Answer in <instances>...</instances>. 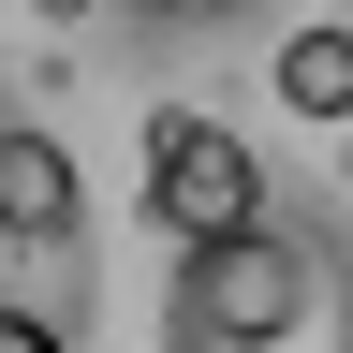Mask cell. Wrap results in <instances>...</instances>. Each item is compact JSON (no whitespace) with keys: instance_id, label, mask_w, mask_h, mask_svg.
I'll use <instances>...</instances> for the list:
<instances>
[{"instance_id":"cell-3","label":"cell","mask_w":353,"mask_h":353,"mask_svg":"<svg viewBox=\"0 0 353 353\" xmlns=\"http://www.w3.org/2000/svg\"><path fill=\"white\" fill-rule=\"evenodd\" d=\"M74 221H88L74 148L30 132V118H0V250H74Z\"/></svg>"},{"instance_id":"cell-5","label":"cell","mask_w":353,"mask_h":353,"mask_svg":"<svg viewBox=\"0 0 353 353\" xmlns=\"http://www.w3.org/2000/svg\"><path fill=\"white\" fill-rule=\"evenodd\" d=\"M0 353H74V339L44 324V309H0Z\"/></svg>"},{"instance_id":"cell-6","label":"cell","mask_w":353,"mask_h":353,"mask_svg":"<svg viewBox=\"0 0 353 353\" xmlns=\"http://www.w3.org/2000/svg\"><path fill=\"white\" fill-rule=\"evenodd\" d=\"M148 15H236V0H148Z\"/></svg>"},{"instance_id":"cell-4","label":"cell","mask_w":353,"mask_h":353,"mask_svg":"<svg viewBox=\"0 0 353 353\" xmlns=\"http://www.w3.org/2000/svg\"><path fill=\"white\" fill-rule=\"evenodd\" d=\"M265 88H280L294 118H353V15H309V30H280Z\"/></svg>"},{"instance_id":"cell-1","label":"cell","mask_w":353,"mask_h":353,"mask_svg":"<svg viewBox=\"0 0 353 353\" xmlns=\"http://www.w3.org/2000/svg\"><path fill=\"white\" fill-rule=\"evenodd\" d=\"M162 353H353V265L294 221H250L221 250H176Z\"/></svg>"},{"instance_id":"cell-7","label":"cell","mask_w":353,"mask_h":353,"mask_svg":"<svg viewBox=\"0 0 353 353\" xmlns=\"http://www.w3.org/2000/svg\"><path fill=\"white\" fill-rule=\"evenodd\" d=\"M0 309H15V294H0Z\"/></svg>"},{"instance_id":"cell-2","label":"cell","mask_w":353,"mask_h":353,"mask_svg":"<svg viewBox=\"0 0 353 353\" xmlns=\"http://www.w3.org/2000/svg\"><path fill=\"white\" fill-rule=\"evenodd\" d=\"M148 221L176 250H221V236H250L265 221V148L236 118H206V103H162L148 118Z\"/></svg>"}]
</instances>
